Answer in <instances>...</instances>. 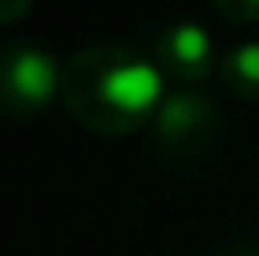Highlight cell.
Wrapping results in <instances>:
<instances>
[{"label":"cell","instance_id":"obj_1","mask_svg":"<svg viewBox=\"0 0 259 256\" xmlns=\"http://www.w3.org/2000/svg\"><path fill=\"white\" fill-rule=\"evenodd\" d=\"M162 68L128 46H87L60 68V102L98 136H132L162 105Z\"/></svg>","mask_w":259,"mask_h":256},{"label":"cell","instance_id":"obj_2","mask_svg":"<svg viewBox=\"0 0 259 256\" xmlns=\"http://www.w3.org/2000/svg\"><path fill=\"white\" fill-rule=\"evenodd\" d=\"M60 68L53 53L12 42L0 46V109L8 117H38L60 94Z\"/></svg>","mask_w":259,"mask_h":256},{"label":"cell","instance_id":"obj_3","mask_svg":"<svg viewBox=\"0 0 259 256\" xmlns=\"http://www.w3.org/2000/svg\"><path fill=\"white\" fill-rule=\"evenodd\" d=\"M150 128H154V143L162 147V155L195 158L199 151H207V143L214 139L218 109L199 91H188V87L184 91H169L162 105H158Z\"/></svg>","mask_w":259,"mask_h":256},{"label":"cell","instance_id":"obj_4","mask_svg":"<svg viewBox=\"0 0 259 256\" xmlns=\"http://www.w3.org/2000/svg\"><path fill=\"white\" fill-rule=\"evenodd\" d=\"M154 64L169 72L177 83H199L214 68V42L199 23H177L158 34Z\"/></svg>","mask_w":259,"mask_h":256},{"label":"cell","instance_id":"obj_5","mask_svg":"<svg viewBox=\"0 0 259 256\" xmlns=\"http://www.w3.org/2000/svg\"><path fill=\"white\" fill-rule=\"evenodd\" d=\"M222 83L237 98H259V42H240L222 57Z\"/></svg>","mask_w":259,"mask_h":256},{"label":"cell","instance_id":"obj_6","mask_svg":"<svg viewBox=\"0 0 259 256\" xmlns=\"http://www.w3.org/2000/svg\"><path fill=\"white\" fill-rule=\"evenodd\" d=\"M218 15H226L229 23H240V26H248V23H259V0H218Z\"/></svg>","mask_w":259,"mask_h":256},{"label":"cell","instance_id":"obj_7","mask_svg":"<svg viewBox=\"0 0 259 256\" xmlns=\"http://www.w3.org/2000/svg\"><path fill=\"white\" fill-rule=\"evenodd\" d=\"M30 0H0V26H8V23H19L30 15Z\"/></svg>","mask_w":259,"mask_h":256},{"label":"cell","instance_id":"obj_8","mask_svg":"<svg viewBox=\"0 0 259 256\" xmlns=\"http://www.w3.org/2000/svg\"><path fill=\"white\" fill-rule=\"evenodd\" d=\"M229 256H259V249H252V245H248V249H237V252H229Z\"/></svg>","mask_w":259,"mask_h":256}]
</instances>
